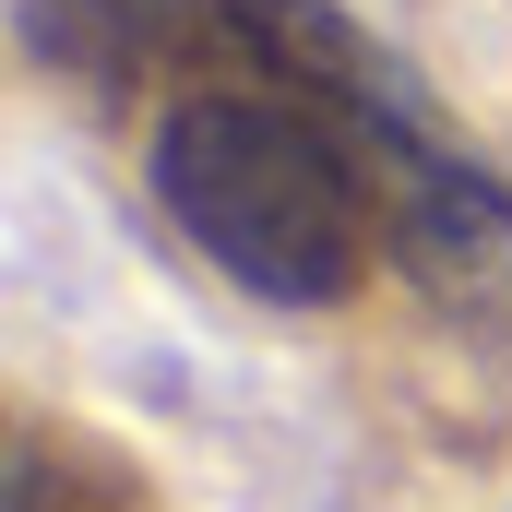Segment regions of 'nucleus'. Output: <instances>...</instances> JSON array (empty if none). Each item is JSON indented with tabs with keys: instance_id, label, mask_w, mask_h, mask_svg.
<instances>
[{
	"instance_id": "1",
	"label": "nucleus",
	"mask_w": 512,
	"mask_h": 512,
	"mask_svg": "<svg viewBox=\"0 0 512 512\" xmlns=\"http://www.w3.org/2000/svg\"><path fill=\"white\" fill-rule=\"evenodd\" d=\"M167 227L215 262L239 298L274 310H334L370 274V179L346 167V143L274 84H203L155 120L143 155Z\"/></svg>"
},
{
	"instance_id": "2",
	"label": "nucleus",
	"mask_w": 512,
	"mask_h": 512,
	"mask_svg": "<svg viewBox=\"0 0 512 512\" xmlns=\"http://www.w3.org/2000/svg\"><path fill=\"white\" fill-rule=\"evenodd\" d=\"M215 24L274 72V96H298L310 120L346 143V167L370 179V203L405 239V262L465 274V262L512 251V191L489 179V155L453 143V120L429 108V84L393 60L370 24H346L334 0H215Z\"/></svg>"
}]
</instances>
